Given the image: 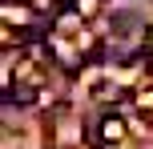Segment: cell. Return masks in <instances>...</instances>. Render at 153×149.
Segmentation results:
<instances>
[{
	"mask_svg": "<svg viewBox=\"0 0 153 149\" xmlns=\"http://www.w3.org/2000/svg\"><path fill=\"white\" fill-rule=\"evenodd\" d=\"M125 121L117 117V113H109V117H101L97 121V129H93V141H105V145H121L125 141Z\"/></svg>",
	"mask_w": 153,
	"mask_h": 149,
	"instance_id": "obj_1",
	"label": "cell"
},
{
	"mask_svg": "<svg viewBox=\"0 0 153 149\" xmlns=\"http://www.w3.org/2000/svg\"><path fill=\"white\" fill-rule=\"evenodd\" d=\"M76 24H81V12H76V8H69V12L56 16V28L61 32H76Z\"/></svg>",
	"mask_w": 153,
	"mask_h": 149,
	"instance_id": "obj_2",
	"label": "cell"
},
{
	"mask_svg": "<svg viewBox=\"0 0 153 149\" xmlns=\"http://www.w3.org/2000/svg\"><path fill=\"white\" fill-rule=\"evenodd\" d=\"M73 8H76L81 16H93V12L101 8V0H73Z\"/></svg>",
	"mask_w": 153,
	"mask_h": 149,
	"instance_id": "obj_3",
	"label": "cell"
},
{
	"mask_svg": "<svg viewBox=\"0 0 153 149\" xmlns=\"http://www.w3.org/2000/svg\"><path fill=\"white\" fill-rule=\"evenodd\" d=\"M4 4H20V0H4Z\"/></svg>",
	"mask_w": 153,
	"mask_h": 149,
	"instance_id": "obj_4",
	"label": "cell"
}]
</instances>
